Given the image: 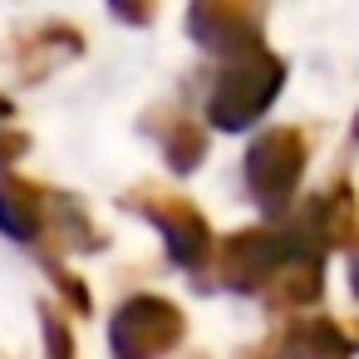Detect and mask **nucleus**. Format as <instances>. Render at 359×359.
Wrapping results in <instances>:
<instances>
[{
    "instance_id": "nucleus-1",
    "label": "nucleus",
    "mask_w": 359,
    "mask_h": 359,
    "mask_svg": "<svg viewBox=\"0 0 359 359\" xmlns=\"http://www.w3.org/2000/svg\"><path fill=\"white\" fill-rule=\"evenodd\" d=\"M285 84V60L271 55L266 45H251L241 55H226V69L217 74L212 94H207V123L222 133H241L251 128L280 94Z\"/></svg>"
},
{
    "instance_id": "nucleus-2",
    "label": "nucleus",
    "mask_w": 359,
    "mask_h": 359,
    "mask_svg": "<svg viewBox=\"0 0 359 359\" xmlns=\"http://www.w3.org/2000/svg\"><path fill=\"white\" fill-rule=\"evenodd\" d=\"M300 256H325L320 246H310L295 226H251V231H236L217 246V280L236 295H261L290 261Z\"/></svg>"
},
{
    "instance_id": "nucleus-3",
    "label": "nucleus",
    "mask_w": 359,
    "mask_h": 359,
    "mask_svg": "<svg viewBox=\"0 0 359 359\" xmlns=\"http://www.w3.org/2000/svg\"><path fill=\"white\" fill-rule=\"evenodd\" d=\"M123 207L138 212L168 246V261L202 276L207 261L217 256V236H212V222L182 197V192H168V187H133L123 192Z\"/></svg>"
},
{
    "instance_id": "nucleus-4",
    "label": "nucleus",
    "mask_w": 359,
    "mask_h": 359,
    "mask_svg": "<svg viewBox=\"0 0 359 359\" xmlns=\"http://www.w3.org/2000/svg\"><path fill=\"white\" fill-rule=\"evenodd\" d=\"M310 143L300 128H266L246 153V187L266 212H285L300 177H305Z\"/></svg>"
},
{
    "instance_id": "nucleus-5",
    "label": "nucleus",
    "mask_w": 359,
    "mask_h": 359,
    "mask_svg": "<svg viewBox=\"0 0 359 359\" xmlns=\"http://www.w3.org/2000/svg\"><path fill=\"white\" fill-rule=\"evenodd\" d=\"M187 339V315L168 295H128L109 320V344L123 359H153Z\"/></svg>"
},
{
    "instance_id": "nucleus-6",
    "label": "nucleus",
    "mask_w": 359,
    "mask_h": 359,
    "mask_svg": "<svg viewBox=\"0 0 359 359\" xmlns=\"http://www.w3.org/2000/svg\"><path fill=\"white\" fill-rule=\"evenodd\" d=\"M187 35L222 60L266 45V0H187Z\"/></svg>"
},
{
    "instance_id": "nucleus-7",
    "label": "nucleus",
    "mask_w": 359,
    "mask_h": 359,
    "mask_svg": "<svg viewBox=\"0 0 359 359\" xmlns=\"http://www.w3.org/2000/svg\"><path fill=\"white\" fill-rule=\"evenodd\" d=\"M143 128L158 138V148H163V158H168L172 172H197V168H202V158H207V128H202L187 109L158 104V109H148Z\"/></svg>"
},
{
    "instance_id": "nucleus-8",
    "label": "nucleus",
    "mask_w": 359,
    "mask_h": 359,
    "mask_svg": "<svg viewBox=\"0 0 359 359\" xmlns=\"http://www.w3.org/2000/svg\"><path fill=\"white\" fill-rule=\"evenodd\" d=\"M50 187L25 182V177H0V231L15 236L20 246L45 241L50 231Z\"/></svg>"
},
{
    "instance_id": "nucleus-9",
    "label": "nucleus",
    "mask_w": 359,
    "mask_h": 359,
    "mask_svg": "<svg viewBox=\"0 0 359 359\" xmlns=\"http://www.w3.org/2000/svg\"><path fill=\"white\" fill-rule=\"evenodd\" d=\"M320 261L315 256H300V261H290L266 290H261V300L276 310V315H290V310H305V305H315L320 300Z\"/></svg>"
},
{
    "instance_id": "nucleus-10",
    "label": "nucleus",
    "mask_w": 359,
    "mask_h": 359,
    "mask_svg": "<svg viewBox=\"0 0 359 359\" xmlns=\"http://www.w3.org/2000/svg\"><path fill=\"white\" fill-rule=\"evenodd\" d=\"M79 50H84V35H79L74 25H60V20H50V25H40V30L25 40L20 69H25L30 79H40L50 65H60V60H74Z\"/></svg>"
},
{
    "instance_id": "nucleus-11",
    "label": "nucleus",
    "mask_w": 359,
    "mask_h": 359,
    "mask_svg": "<svg viewBox=\"0 0 359 359\" xmlns=\"http://www.w3.org/2000/svg\"><path fill=\"white\" fill-rule=\"evenodd\" d=\"M280 349H305V354H344L359 339H349L334 320H290V330L276 339Z\"/></svg>"
},
{
    "instance_id": "nucleus-12",
    "label": "nucleus",
    "mask_w": 359,
    "mask_h": 359,
    "mask_svg": "<svg viewBox=\"0 0 359 359\" xmlns=\"http://www.w3.org/2000/svg\"><path fill=\"white\" fill-rule=\"evenodd\" d=\"M40 315H45V339H50V354H74V330H69V320L55 310V305H40Z\"/></svg>"
},
{
    "instance_id": "nucleus-13",
    "label": "nucleus",
    "mask_w": 359,
    "mask_h": 359,
    "mask_svg": "<svg viewBox=\"0 0 359 359\" xmlns=\"http://www.w3.org/2000/svg\"><path fill=\"white\" fill-rule=\"evenodd\" d=\"M109 11L123 20V25H153V15H158V0H109Z\"/></svg>"
},
{
    "instance_id": "nucleus-14",
    "label": "nucleus",
    "mask_w": 359,
    "mask_h": 359,
    "mask_svg": "<svg viewBox=\"0 0 359 359\" xmlns=\"http://www.w3.org/2000/svg\"><path fill=\"white\" fill-rule=\"evenodd\" d=\"M25 153H30V138H25L20 128H6V123H0V168L20 163Z\"/></svg>"
},
{
    "instance_id": "nucleus-15",
    "label": "nucleus",
    "mask_w": 359,
    "mask_h": 359,
    "mask_svg": "<svg viewBox=\"0 0 359 359\" xmlns=\"http://www.w3.org/2000/svg\"><path fill=\"white\" fill-rule=\"evenodd\" d=\"M11 118H15V104H11L6 94H0V123H11Z\"/></svg>"
},
{
    "instance_id": "nucleus-16",
    "label": "nucleus",
    "mask_w": 359,
    "mask_h": 359,
    "mask_svg": "<svg viewBox=\"0 0 359 359\" xmlns=\"http://www.w3.org/2000/svg\"><path fill=\"white\" fill-rule=\"evenodd\" d=\"M349 276H354V295H359V251H354V266H349Z\"/></svg>"
}]
</instances>
